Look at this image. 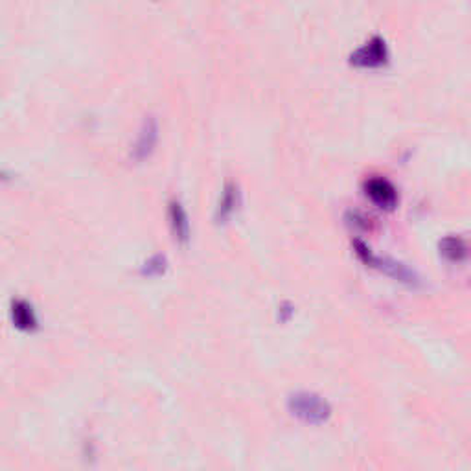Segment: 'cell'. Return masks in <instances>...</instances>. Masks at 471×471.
I'll use <instances>...</instances> for the list:
<instances>
[{
    "label": "cell",
    "instance_id": "6da1fadb",
    "mask_svg": "<svg viewBox=\"0 0 471 471\" xmlns=\"http://www.w3.org/2000/svg\"><path fill=\"white\" fill-rule=\"evenodd\" d=\"M353 251H356L357 258H359L366 267L381 271V273H385V275L394 278L396 282H399V284H405L409 285V288H420L421 285V278L414 273V271L409 269V267L405 266V263H402V261L392 260V258L375 256L374 252H372V249L368 247L366 243L356 239V242H353Z\"/></svg>",
    "mask_w": 471,
    "mask_h": 471
},
{
    "label": "cell",
    "instance_id": "7a4b0ae2",
    "mask_svg": "<svg viewBox=\"0 0 471 471\" xmlns=\"http://www.w3.org/2000/svg\"><path fill=\"white\" fill-rule=\"evenodd\" d=\"M288 409L295 418L310 426H322L331 418V407L315 392H295L289 396Z\"/></svg>",
    "mask_w": 471,
    "mask_h": 471
},
{
    "label": "cell",
    "instance_id": "3957f363",
    "mask_svg": "<svg viewBox=\"0 0 471 471\" xmlns=\"http://www.w3.org/2000/svg\"><path fill=\"white\" fill-rule=\"evenodd\" d=\"M350 63L357 69H380L389 63V48L381 37H372L370 41L356 50L350 57Z\"/></svg>",
    "mask_w": 471,
    "mask_h": 471
},
{
    "label": "cell",
    "instance_id": "277c9868",
    "mask_svg": "<svg viewBox=\"0 0 471 471\" xmlns=\"http://www.w3.org/2000/svg\"><path fill=\"white\" fill-rule=\"evenodd\" d=\"M366 197L374 203L378 208L383 210H394L398 206L399 195L398 190L394 188L389 178L385 177H370L365 181Z\"/></svg>",
    "mask_w": 471,
    "mask_h": 471
},
{
    "label": "cell",
    "instance_id": "5b68a950",
    "mask_svg": "<svg viewBox=\"0 0 471 471\" xmlns=\"http://www.w3.org/2000/svg\"><path fill=\"white\" fill-rule=\"evenodd\" d=\"M239 205H242V193H239L238 184L229 183L225 186L223 195L220 199V206H217V214H215L217 223H227L238 212Z\"/></svg>",
    "mask_w": 471,
    "mask_h": 471
},
{
    "label": "cell",
    "instance_id": "8992f818",
    "mask_svg": "<svg viewBox=\"0 0 471 471\" xmlns=\"http://www.w3.org/2000/svg\"><path fill=\"white\" fill-rule=\"evenodd\" d=\"M440 254L451 263H463L467 258V243L460 236H446L440 242Z\"/></svg>",
    "mask_w": 471,
    "mask_h": 471
},
{
    "label": "cell",
    "instance_id": "52a82bcc",
    "mask_svg": "<svg viewBox=\"0 0 471 471\" xmlns=\"http://www.w3.org/2000/svg\"><path fill=\"white\" fill-rule=\"evenodd\" d=\"M169 217H171V227H174V234L177 242L186 245L188 239H190V223H188V215L183 206L178 205V203H171Z\"/></svg>",
    "mask_w": 471,
    "mask_h": 471
},
{
    "label": "cell",
    "instance_id": "ba28073f",
    "mask_svg": "<svg viewBox=\"0 0 471 471\" xmlns=\"http://www.w3.org/2000/svg\"><path fill=\"white\" fill-rule=\"evenodd\" d=\"M155 142H157L155 124H146V129H144L142 135H140L138 146L137 149H135V155H137L138 159H146V157L149 155V152L153 149V146H155Z\"/></svg>",
    "mask_w": 471,
    "mask_h": 471
},
{
    "label": "cell",
    "instance_id": "9c48e42d",
    "mask_svg": "<svg viewBox=\"0 0 471 471\" xmlns=\"http://www.w3.org/2000/svg\"><path fill=\"white\" fill-rule=\"evenodd\" d=\"M153 271H157V275H162V273H164V258H160V256L153 258V260L149 261V266L146 267V271H144V273H146V275H149V276H153Z\"/></svg>",
    "mask_w": 471,
    "mask_h": 471
}]
</instances>
